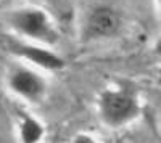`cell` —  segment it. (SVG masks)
<instances>
[{
  "instance_id": "6da1fadb",
  "label": "cell",
  "mask_w": 161,
  "mask_h": 143,
  "mask_svg": "<svg viewBox=\"0 0 161 143\" xmlns=\"http://www.w3.org/2000/svg\"><path fill=\"white\" fill-rule=\"evenodd\" d=\"M8 23L16 34L28 40L44 45H53L60 39V34L47 11L37 7H23L10 13Z\"/></svg>"
},
{
  "instance_id": "7a4b0ae2",
  "label": "cell",
  "mask_w": 161,
  "mask_h": 143,
  "mask_svg": "<svg viewBox=\"0 0 161 143\" xmlns=\"http://www.w3.org/2000/svg\"><path fill=\"white\" fill-rule=\"evenodd\" d=\"M98 111L108 127H123L137 118L140 106L127 90H105L98 98Z\"/></svg>"
},
{
  "instance_id": "3957f363",
  "label": "cell",
  "mask_w": 161,
  "mask_h": 143,
  "mask_svg": "<svg viewBox=\"0 0 161 143\" xmlns=\"http://www.w3.org/2000/svg\"><path fill=\"white\" fill-rule=\"evenodd\" d=\"M8 87L15 95L28 100L39 101L42 100L47 90V84L36 71L29 68H16L8 76Z\"/></svg>"
},
{
  "instance_id": "277c9868",
  "label": "cell",
  "mask_w": 161,
  "mask_h": 143,
  "mask_svg": "<svg viewBox=\"0 0 161 143\" xmlns=\"http://www.w3.org/2000/svg\"><path fill=\"white\" fill-rule=\"evenodd\" d=\"M119 16L118 13L110 7H97L92 10L87 18L86 32L92 39H106L111 37L119 29Z\"/></svg>"
},
{
  "instance_id": "5b68a950",
  "label": "cell",
  "mask_w": 161,
  "mask_h": 143,
  "mask_svg": "<svg viewBox=\"0 0 161 143\" xmlns=\"http://www.w3.org/2000/svg\"><path fill=\"white\" fill-rule=\"evenodd\" d=\"M15 53L19 55L21 58L31 61L36 66L47 69V71H58L64 66V60L45 47H39L32 44H24V45H16Z\"/></svg>"
},
{
  "instance_id": "8992f818",
  "label": "cell",
  "mask_w": 161,
  "mask_h": 143,
  "mask_svg": "<svg viewBox=\"0 0 161 143\" xmlns=\"http://www.w3.org/2000/svg\"><path fill=\"white\" fill-rule=\"evenodd\" d=\"M44 125L36 118L23 116L19 122V140L24 143H36L44 137Z\"/></svg>"
},
{
  "instance_id": "52a82bcc",
  "label": "cell",
  "mask_w": 161,
  "mask_h": 143,
  "mask_svg": "<svg viewBox=\"0 0 161 143\" xmlns=\"http://www.w3.org/2000/svg\"><path fill=\"white\" fill-rule=\"evenodd\" d=\"M153 50H155V53L161 58V35L156 39V42H155V47H153Z\"/></svg>"
},
{
  "instance_id": "ba28073f",
  "label": "cell",
  "mask_w": 161,
  "mask_h": 143,
  "mask_svg": "<svg viewBox=\"0 0 161 143\" xmlns=\"http://www.w3.org/2000/svg\"><path fill=\"white\" fill-rule=\"evenodd\" d=\"M74 141H95V140H93L92 137H89V135H77L76 138H74Z\"/></svg>"
},
{
  "instance_id": "9c48e42d",
  "label": "cell",
  "mask_w": 161,
  "mask_h": 143,
  "mask_svg": "<svg viewBox=\"0 0 161 143\" xmlns=\"http://www.w3.org/2000/svg\"><path fill=\"white\" fill-rule=\"evenodd\" d=\"M156 5H158V8H159V11H161V0H156Z\"/></svg>"
}]
</instances>
